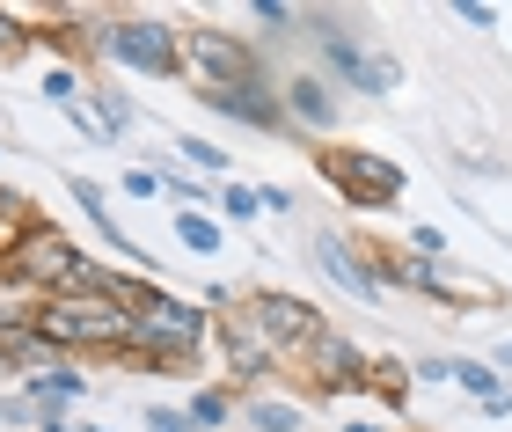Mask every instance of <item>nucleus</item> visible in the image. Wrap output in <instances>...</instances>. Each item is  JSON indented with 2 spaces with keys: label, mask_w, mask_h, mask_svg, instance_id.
Returning <instances> with one entry per match:
<instances>
[{
  "label": "nucleus",
  "mask_w": 512,
  "mask_h": 432,
  "mask_svg": "<svg viewBox=\"0 0 512 432\" xmlns=\"http://www.w3.org/2000/svg\"><path fill=\"white\" fill-rule=\"evenodd\" d=\"M8 279H15V286H30L37 301H66V293H96V286H103V271L88 264V249H81V242H66L59 227L30 220V227L15 235V249H8Z\"/></svg>",
  "instance_id": "nucleus-1"
},
{
  "label": "nucleus",
  "mask_w": 512,
  "mask_h": 432,
  "mask_svg": "<svg viewBox=\"0 0 512 432\" xmlns=\"http://www.w3.org/2000/svg\"><path fill=\"white\" fill-rule=\"evenodd\" d=\"M37 330L74 359V352H125L132 345V308L118 293H66V301H44L37 308Z\"/></svg>",
  "instance_id": "nucleus-2"
},
{
  "label": "nucleus",
  "mask_w": 512,
  "mask_h": 432,
  "mask_svg": "<svg viewBox=\"0 0 512 432\" xmlns=\"http://www.w3.org/2000/svg\"><path fill=\"white\" fill-rule=\"evenodd\" d=\"M205 337H213V323H205V308L198 301H176V293H139V308H132V359L139 367H183Z\"/></svg>",
  "instance_id": "nucleus-3"
},
{
  "label": "nucleus",
  "mask_w": 512,
  "mask_h": 432,
  "mask_svg": "<svg viewBox=\"0 0 512 432\" xmlns=\"http://www.w3.org/2000/svg\"><path fill=\"white\" fill-rule=\"evenodd\" d=\"M96 52L110 66H132V74H176L183 66V30L161 15H110L96 30Z\"/></svg>",
  "instance_id": "nucleus-4"
},
{
  "label": "nucleus",
  "mask_w": 512,
  "mask_h": 432,
  "mask_svg": "<svg viewBox=\"0 0 512 432\" xmlns=\"http://www.w3.org/2000/svg\"><path fill=\"white\" fill-rule=\"evenodd\" d=\"M315 30V44H322V59L337 66V81H352V88H366V96H388L395 81H403V66H395L388 52H374V44H359L352 30H344V15H322V8H308L300 15Z\"/></svg>",
  "instance_id": "nucleus-5"
},
{
  "label": "nucleus",
  "mask_w": 512,
  "mask_h": 432,
  "mask_svg": "<svg viewBox=\"0 0 512 432\" xmlns=\"http://www.w3.org/2000/svg\"><path fill=\"white\" fill-rule=\"evenodd\" d=\"M183 66L198 74V88H242V81H264V59L256 44L235 30H213V22H191L183 30Z\"/></svg>",
  "instance_id": "nucleus-6"
},
{
  "label": "nucleus",
  "mask_w": 512,
  "mask_h": 432,
  "mask_svg": "<svg viewBox=\"0 0 512 432\" xmlns=\"http://www.w3.org/2000/svg\"><path fill=\"white\" fill-rule=\"evenodd\" d=\"M322 176H330L352 206H395V198H403V169L374 147H322Z\"/></svg>",
  "instance_id": "nucleus-7"
},
{
  "label": "nucleus",
  "mask_w": 512,
  "mask_h": 432,
  "mask_svg": "<svg viewBox=\"0 0 512 432\" xmlns=\"http://www.w3.org/2000/svg\"><path fill=\"white\" fill-rule=\"evenodd\" d=\"M242 308L271 330V345L286 352V359H300L322 330H330V323H322V308H315V301H300V293H271V286H264V293H249Z\"/></svg>",
  "instance_id": "nucleus-8"
},
{
  "label": "nucleus",
  "mask_w": 512,
  "mask_h": 432,
  "mask_svg": "<svg viewBox=\"0 0 512 432\" xmlns=\"http://www.w3.org/2000/svg\"><path fill=\"white\" fill-rule=\"evenodd\" d=\"M300 359H308V381H315L322 396H352V389H366V381H374V359H366L344 330H322Z\"/></svg>",
  "instance_id": "nucleus-9"
},
{
  "label": "nucleus",
  "mask_w": 512,
  "mask_h": 432,
  "mask_svg": "<svg viewBox=\"0 0 512 432\" xmlns=\"http://www.w3.org/2000/svg\"><path fill=\"white\" fill-rule=\"evenodd\" d=\"M213 337H220V352H227V367H235V381H256V374H271L278 359H286V352L271 345V330L256 323L249 308H235L227 323H213Z\"/></svg>",
  "instance_id": "nucleus-10"
},
{
  "label": "nucleus",
  "mask_w": 512,
  "mask_h": 432,
  "mask_svg": "<svg viewBox=\"0 0 512 432\" xmlns=\"http://www.w3.org/2000/svg\"><path fill=\"white\" fill-rule=\"evenodd\" d=\"M198 103H205V110H220V118H242V125H256V132H278V125H286V103H278V88H271V81L198 88Z\"/></svg>",
  "instance_id": "nucleus-11"
},
{
  "label": "nucleus",
  "mask_w": 512,
  "mask_h": 432,
  "mask_svg": "<svg viewBox=\"0 0 512 432\" xmlns=\"http://www.w3.org/2000/svg\"><path fill=\"white\" fill-rule=\"evenodd\" d=\"M315 257H322V271H330V286H344V293H359V301H374V293H381L374 249H352L344 235H315Z\"/></svg>",
  "instance_id": "nucleus-12"
},
{
  "label": "nucleus",
  "mask_w": 512,
  "mask_h": 432,
  "mask_svg": "<svg viewBox=\"0 0 512 432\" xmlns=\"http://www.w3.org/2000/svg\"><path fill=\"white\" fill-rule=\"evenodd\" d=\"M417 293H432V301H454V308H483V301H498V286L483 279V271H461V264H447V257L417 264Z\"/></svg>",
  "instance_id": "nucleus-13"
},
{
  "label": "nucleus",
  "mask_w": 512,
  "mask_h": 432,
  "mask_svg": "<svg viewBox=\"0 0 512 432\" xmlns=\"http://www.w3.org/2000/svg\"><path fill=\"white\" fill-rule=\"evenodd\" d=\"M278 103H286V125H308V132H330L337 125V96L322 74H293L278 81Z\"/></svg>",
  "instance_id": "nucleus-14"
},
{
  "label": "nucleus",
  "mask_w": 512,
  "mask_h": 432,
  "mask_svg": "<svg viewBox=\"0 0 512 432\" xmlns=\"http://www.w3.org/2000/svg\"><path fill=\"white\" fill-rule=\"evenodd\" d=\"M37 403L44 418H66V403H81L88 396V374L74 367V359H66V367H44V374H30V389H22Z\"/></svg>",
  "instance_id": "nucleus-15"
},
{
  "label": "nucleus",
  "mask_w": 512,
  "mask_h": 432,
  "mask_svg": "<svg viewBox=\"0 0 512 432\" xmlns=\"http://www.w3.org/2000/svg\"><path fill=\"white\" fill-rule=\"evenodd\" d=\"M66 191H74V206H81V213H88V220H96V227H103V235H110V242H118V249H125V264H147V249H139V242H125V227H118V213H110V206H103V191H96V184H88V176H66Z\"/></svg>",
  "instance_id": "nucleus-16"
},
{
  "label": "nucleus",
  "mask_w": 512,
  "mask_h": 432,
  "mask_svg": "<svg viewBox=\"0 0 512 432\" xmlns=\"http://www.w3.org/2000/svg\"><path fill=\"white\" fill-rule=\"evenodd\" d=\"M242 418L256 432H300V403H271V396H249L242 403Z\"/></svg>",
  "instance_id": "nucleus-17"
},
{
  "label": "nucleus",
  "mask_w": 512,
  "mask_h": 432,
  "mask_svg": "<svg viewBox=\"0 0 512 432\" xmlns=\"http://www.w3.org/2000/svg\"><path fill=\"white\" fill-rule=\"evenodd\" d=\"M454 389H469L476 403H491V396H505V381H498L491 359H454Z\"/></svg>",
  "instance_id": "nucleus-18"
},
{
  "label": "nucleus",
  "mask_w": 512,
  "mask_h": 432,
  "mask_svg": "<svg viewBox=\"0 0 512 432\" xmlns=\"http://www.w3.org/2000/svg\"><path fill=\"white\" fill-rule=\"evenodd\" d=\"M88 103H96V125H103V140H125V132H132V103L118 96V88H88Z\"/></svg>",
  "instance_id": "nucleus-19"
},
{
  "label": "nucleus",
  "mask_w": 512,
  "mask_h": 432,
  "mask_svg": "<svg viewBox=\"0 0 512 432\" xmlns=\"http://www.w3.org/2000/svg\"><path fill=\"white\" fill-rule=\"evenodd\" d=\"M227 411H235V396H227V389H198L191 403H183L191 432H213V425H227Z\"/></svg>",
  "instance_id": "nucleus-20"
},
{
  "label": "nucleus",
  "mask_w": 512,
  "mask_h": 432,
  "mask_svg": "<svg viewBox=\"0 0 512 432\" xmlns=\"http://www.w3.org/2000/svg\"><path fill=\"white\" fill-rule=\"evenodd\" d=\"M176 235H183V249L213 257V249H220V220H213V213H176Z\"/></svg>",
  "instance_id": "nucleus-21"
},
{
  "label": "nucleus",
  "mask_w": 512,
  "mask_h": 432,
  "mask_svg": "<svg viewBox=\"0 0 512 432\" xmlns=\"http://www.w3.org/2000/svg\"><path fill=\"white\" fill-rule=\"evenodd\" d=\"M44 96H52L59 110H74L88 96V74H81V66H52V74H44Z\"/></svg>",
  "instance_id": "nucleus-22"
},
{
  "label": "nucleus",
  "mask_w": 512,
  "mask_h": 432,
  "mask_svg": "<svg viewBox=\"0 0 512 432\" xmlns=\"http://www.w3.org/2000/svg\"><path fill=\"white\" fill-rule=\"evenodd\" d=\"M220 213L227 220H256V213H264V191H256V184H227L220 191Z\"/></svg>",
  "instance_id": "nucleus-23"
},
{
  "label": "nucleus",
  "mask_w": 512,
  "mask_h": 432,
  "mask_svg": "<svg viewBox=\"0 0 512 432\" xmlns=\"http://www.w3.org/2000/svg\"><path fill=\"white\" fill-rule=\"evenodd\" d=\"M183 162H191V169H213V176H220V169H227V154H220L213 140H183Z\"/></svg>",
  "instance_id": "nucleus-24"
},
{
  "label": "nucleus",
  "mask_w": 512,
  "mask_h": 432,
  "mask_svg": "<svg viewBox=\"0 0 512 432\" xmlns=\"http://www.w3.org/2000/svg\"><path fill=\"white\" fill-rule=\"evenodd\" d=\"M147 432H191V418L169 411V403H147Z\"/></svg>",
  "instance_id": "nucleus-25"
},
{
  "label": "nucleus",
  "mask_w": 512,
  "mask_h": 432,
  "mask_svg": "<svg viewBox=\"0 0 512 432\" xmlns=\"http://www.w3.org/2000/svg\"><path fill=\"white\" fill-rule=\"evenodd\" d=\"M22 44H30V30H22V22H15L8 8H0V59H15Z\"/></svg>",
  "instance_id": "nucleus-26"
},
{
  "label": "nucleus",
  "mask_w": 512,
  "mask_h": 432,
  "mask_svg": "<svg viewBox=\"0 0 512 432\" xmlns=\"http://www.w3.org/2000/svg\"><path fill=\"white\" fill-rule=\"evenodd\" d=\"M410 257H447V242H439V227H410Z\"/></svg>",
  "instance_id": "nucleus-27"
},
{
  "label": "nucleus",
  "mask_w": 512,
  "mask_h": 432,
  "mask_svg": "<svg viewBox=\"0 0 512 432\" xmlns=\"http://www.w3.org/2000/svg\"><path fill=\"white\" fill-rule=\"evenodd\" d=\"M454 22H469V30H491V22H498V8H483V0H461V8H454Z\"/></svg>",
  "instance_id": "nucleus-28"
},
{
  "label": "nucleus",
  "mask_w": 512,
  "mask_h": 432,
  "mask_svg": "<svg viewBox=\"0 0 512 432\" xmlns=\"http://www.w3.org/2000/svg\"><path fill=\"white\" fill-rule=\"evenodd\" d=\"M256 191H264V213H300V206H293V191H286V184H256Z\"/></svg>",
  "instance_id": "nucleus-29"
},
{
  "label": "nucleus",
  "mask_w": 512,
  "mask_h": 432,
  "mask_svg": "<svg viewBox=\"0 0 512 432\" xmlns=\"http://www.w3.org/2000/svg\"><path fill=\"white\" fill-rule=\"evenodd\" d=\"M125 191H132V198H154V191H161V176H154V169H132V176H125Z\"/></svg>",
  "instance_id": "nucleus-30"
},
{
  "label": "nucleus",
  "mask_w": 512,
  "mask_h": 432,
  "mask_svg": "<svg viewBox=\"0 0 512 432\" xmlns=\"http://www.w3.org/2000/svg\"><path fill=\"white\" fill-rule=\"evenodd\" d=\"M417 381H454V359H417Z\"/></svg>",
  "instance_id": "nucleus-31"
},
{
  "label": "nucleus",
  "mask_w": 512,
  "mask_h": 432,
  "mask_svg": "<svg viewBox=\"0 0 512 432\" xmlns=\"http://www.w3.org/2000/svg\"><path fill=\"white\" fill-rule=\"evenodd\" d=\"M15 206H22V198H8V191H0V235H8V220H15Z\"/></svg>",
  "instance_id": "nucleus-32"
},
{
  "label": "nucleus",
  "mask_w": 512,
  "mask_h": 432,
  "mask_svg": "<svg viewBox=\"0 0 512 432\" xmlns=\"http://www.w3.org/2000/svg\"><path fill=\"white\" fill-rule=\"evenodd\" d=\"M498 367H512V337H505V345H498Z\"/></svg>",
  "instance_id": "nucleus-33"
},
{
  "label": "nucleus",
  "mask_w": 512,
  "mask_h": 432,
  "mask_svg": "<svg viewBox=\"0 0 512 432\" xmlns=\"http://www.w3.org/2000/svg\"><path fill=\"white\" fill-rule=\"evenodd\" d=\"M344 432H381V425H366V418H352V425H344Z\"/></svg>",
  "instance_id": "nucleus-34"
},
{
  "label": "nucleus",
  "mask_w": 512,
  "mask_h": 432,
  "mask_svg": "<svg viewBox=\"0 0 512 432\" xmlns=\"http://www.w3.org/2000/svg\"><path fill=\"white\" fill-rule=\"evenodd\" d=\"M0 359H8V337H0Z\"/></svg>",
  "instance_id": "nucleus-35"
}]
</instances>
